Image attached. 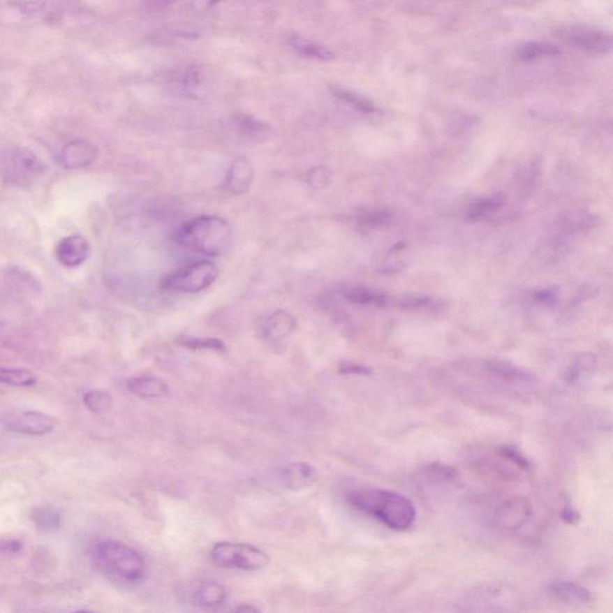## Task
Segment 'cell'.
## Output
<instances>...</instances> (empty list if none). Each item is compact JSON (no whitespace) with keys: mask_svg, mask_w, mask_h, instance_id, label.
I'll list each match as a JSON object with an SVG mask.
<instances>
[{"mask_svg":"<svg viewBox=\"0 0 613 613\" xmlns=\"http://www.w3.org/2000/svg\"><path fill=\"white\" fill-rule=\"evenodd\" d=\"M346 500L356 510L366 512L394 531L411 529L416 521L415 505L408 497L383 489H361L350 492Z\"/></svg>","mask_w":613,"mask_h":613,"instance_id":"cell-1","label":"cell"},{"mask_svg":"<svg viewBox=\"0 0 613 613\" xmlns=\"http://www.w3.org/2000/svg\"><path fill=\"white\" fill-rule=\"evenodd\" d=\"M177 239L192 252L219 256L230 247L232 230L226 219L217 216H199L181 226Z\"/></svg>","mask_w":613,"mask_h":613,"instance_id":"cell-2","label":"cell"},{"mask_svg":"<svg viewBox=\"0 0 613 613\" xmlns=\"http://www.w3.org/2000/svg\"><path fill=\"white\" fill-rule=\"evenodd\" d=\"M93 559L98 570L122 584H138L147 574V563L131 546L117 540H103L94 547Z\"/></svg>","mask_w":613,"mask_h":613,"instance_id":"cell-3","label":"cell"},{"mask_svg":"<svg viewBox=\"0 0 613 613\" xmlns=\"http://www.w3.org/2000/svg\"><path fill=\"white\" fill-rule=\"evenodd\" d=\"M212 562L226 569L263 570L269 564V554L256 546L239 542H217L211 550Z\"/></svg>","mask_w":613,"mask_h":613,"instance_id":"cell-4","label":"cell"},{"mask_svg":"<svg viewBox=\"0 0 613 613\" xmlns=\"http://www.w3.org/2000/svg\"><path fill=\"white\" fill-rule=\"evenodd\" d=\"M219 277L217 266L207 260L185 265L164 278L162 286L180 293H199L207 289Z\"/></svg>","mask_w":613,"mask_h":613,"instance_id":"cell-5","label":"cell"},{"mask_svg":"<svg viewBox=\"0 0 613 613\" xmlns=\"http://www.w3.org/2000/svg\"><path fill=\"white\" fill-rule=\"evenodd\" d=\"M556 35L562 41L582 51L607 54L612 51V38L604 30L587 26L566 27L557 30Z\"/></svg>","mask_w":613,"mask_h":613,"instance_id":"cell-6","label":"cell"},{"mask_svg":"<svg viewBox=\"0 0 613 613\" xmlns=\"http://www.w3.org/2000/svg\"><path fill=\"white\" fill-rule=\"evenodd\" d=\"M6 177L13 184L28 185L43 175L45 165L34 152L26 147L15 149L10 152L5 164Z\"/></svg>","mask_w":613,"mask_h":613,"instance_id":"cell-7","label":"cell"},{"mask_svg":"<svg viewBox=\"0 0 613 613\" xmlns=\"http://www.w3.org/2000/svg\"><path fill=\"white\" fill-rule=\"evenodd\" d=\"M532 504L525 497H514L504 501L496 508V525L507 531H517L529 522L532 517Z\"/></svg>","mask_w":613,"mask_h":613,"instance_id":"cell-8","label":"cell"},{"mask_svg":"<svg viewBox=\"0 0 613 613\" xmlns=\"http://www.w3.org/2000/svg\"><path fill=\"white\" fill-rule=\"evenodd\" d=\"M6 427L15 433L30 436H43L55 428L53 417L38 411H23L15 413L5 420Z\"/></svg>","mask_w":613,"mask_h":613,"instance_id":"cell-9","label":"cell"},{"mask_svg":"<svg viewBox=\"0 0 613 613\" xmlns=\"http://www.w3.org/2000/svg\"><path fill=\"white\" fill-rule=\"evenodd\" d=\"M90 256V244L82 235H70L60 239L55 248L57 260L65 267H76L83 264Z\"/></svg>","mask_w":613,"mask_h":613,"instance_id":"cell-10","label":"cell"},{"mask_svg":"<svg viewBox=\"0 0 613 613\" xmlns=\"http://www.w3.org/2000/svg\"><path fill=\"white\" fill-rule=\"evenodd\" d=\"M97 149L87 140H72L58 156L59 163L68 169L84 168L96 160Z\"/></svg>","mask_w":613,"mask_h":613,"instance_id":"cell-11","label":"cell"},{"mask_svg":"<svg viewBox=\"0 0 613 613\" xmlns=\"http://www.w3.org/2000/svg\"><path fill=\"white\" fill-rule=\"evenodd\" d=\"M254 180V168L246 157H239L231 163L226 177V189L230 193L239 195L247 192Z\"/></svg>","mask_w":613,"mask_h":613,"instance_id":"cell-12","label":"cell"},{"mask_svg":"<svg viewBox=\"0 0 613 613\" xmlns=\"http://www.w3.org/2000/svg\"><path fill=\"white\" fill-rule=\"evenodd\" d=\"M318 472L316 467L306 462L290 464L281 471V480L290 490H302L316 483Z\"/></svg>","mask_w":613,"mask_h":613,"instance_id":"cell-13","label":"cell"},{"mask_svg":"<svg viewBox=\"0 0 613 613\" xmlns=\"http://www.w3.org/2000/svg\"><path fill=\"white\" fill-rule=\"evenodd\" d=\"M127 390L132 394L144 399L160 398L168 393V386L162 378L149 376V375L130 378L127 381Z\"/></svg>","mask_w":613,"mask_h":613,"instance_id":"cell-14","label":"cell"},{"mask_svg":"<svg viewBox=\"0 0 613 613\" xmlns=\"http://www.w3.org/2000/svg\"><path fill=\"white\" fill-rule=\"evenodd\" d=\"M549 592L559 600L570 604H587L592 601V594L581 584L571 581H559L549 587Z\"/></svg>","mask_w":613,"mask_h":613,"instance_id":"cell-15","label":"cell"},{"mask_svg":"<svg viewBox=\"0 0 613 613\" xmlns=\"http://www.w3.org/2000/svg\"><path fill=\"white\" fill-rule=\"evenodd\" d=\"M296 326L294 316L286 311H274L266 319L264 324V334L267 339L278 341L289 336Z\"/></svg>","mask_w":613,"mask_h":613,"instance_id":"cell-16","label":"cell"},{"mask_svg":"<svg viewBox=\"0 0 613 613\" xmlns=\"http://www.w3.org/2000/svg\"><path fill=\"white\" fill-rule=\"evenodd\" d=\"M227 589L216 582H206L198 587L193 594V603L202 609H214L227 600Z\"/></svg>","mask_w":613,"mask_h":613,"instance_id":"cell-17","label":"cell"},{"mask_svg":"<svg viewBox=\"0 0 613 613\" xmlns=\"http://www.w3.org/2000/svg\"><path fill=\"white\" fill-rule=\"evenodd\" d=\"M487 369L490 374L496 378L503 380L505 383H531L533 381V375L527 370L514 366L512 363L504 361L487 362Z\"/></svg>","mask_w":613,"mask_h":613,"instance_id":"cell-18","label":"cell"},{"mask_svg":"<svg viewBox=\"0 0 613 613\" xmlns=\"http://www.w3.org/2000/svg\"><path fill=\"white\" fill-rule=\"evenodd\" d=\"M290 45L297 52L298 54L306 57L308 59L320 60V61H330L334 59L333 53L327 47L321 46L319 43H313L302 36L293 35L290 38Z\"/></svg>","mask_w":613,"mask_h":613,"instance_id":"cell-19","label":"cell"},{"mask_svg":"<svg viewBox=\"0 0 613 613\" xmlns=\"http://www.w3.org/2000/svg\"><path fill=\"white\" fill-rule=\"evenodd\" d=\"M505 204V197L502 193L494 194L490 197L479 199L471 205L467 211V219L470 221H479L492 214Z\"/></svg>","mask_w":613,"mask_h":613,"instance_id":"cell-20","label":"cell"},{"mask_svg":"<svg viewBox=\"0 0 613 613\" xmlns=\"http://www.w3.org/2000/svg\"><path fill=\"white\" fill-rule=\"evenodd\" d=\"M345 297L351 303L366 306H383L387 303V296L366 286H355L345 291Z\"/></svg>","mask_w":613,"mask_h":613,"instance_id":"cell-21","label":"cell"},{"mask_svg":"<svg viewBox=\"0 0 613 613\" xmlns=\"http://www.w3.org/2000/svg\"><path fill=\"white\" fill-rule=\"evenodd\" d=\"M559 54L557 47L547 43H527L517 50V57L522 61H534V60L544 59L549 57H556Z\"/></svg>","mask_w":613,"mask_h":613,"instance_id":"cell-22","label":"cell"},{"mask_svg":"<svg viewBox=\"0 0 613 613\" xmlns=\"http://www.w3.org/2000/svg\"><path fill=\"white\" fill-rule=\"evenodd\" d=\"M38 378L33 371L24 368L0 367V383L15 387L34 386Z\"/></svg>","mask_w":613,"mask_h":613,"instance_id":"cell-23","label":"cell"},{"mask_svg":"<svg viewBox=\"0 0 613 613\" xmlns=\"http://www.w3.org/2000/svg\"><path fill=\"white\" fill-rule=\"evenodd\" d=\"M83 403L94 413L103 415L110 411V408L113 406V398L108 392L93 390L85 393Z\"/></svg>","mask_w":613,"mask_h":613,"instance_id":"cell-24","label":"cell"},{"mask_svg":"<svg viewBox=\"0 0 613 613\" xmlns=\"http://www.w3.org/2000/svg\"><path fill=\"white\" fill-rule=\"evenodd\" d=\"M31 520L38 529L45 532H53L61 526V515L52 509H36L31 514Z\"/></svg>","mask_w":613,"mask_h":613,"instance_id":"cell-25","label":"cell"},{"mask_svg":"<svg viewBox=\"0 0 613 613\" xmlns=\"http://www.w3.org/2000/svg\"><path fill=\"white\" fill-rule=\"evenodd\" d=\"M332 93L337 97H339L343 101L349 103V105L355 107L356 110H361L363 113H373V112H375V105L373 102L369 101L364 96L353 93L351 90L341 88V87H333Z\"/></svg>","mask_w":613,"mask_h":613,"instance_id":"cell-26","label":"cell"},{"mask_svg":"<svg viewBox=\"0 0 613 613\" xmlns=\"http://www.w3.org/2000/svg\"><path fill=\"white\" fill-rule=\"evenodd\" d=\"M235 122L239 131L244 133V135L251 137V138L263 137L269 130L264 122L259 121V120H256L249 115H246V114H237L235 117Z\"/></svg>","mask_w":613,"mask_h":613,"instance_id":"cell-27","label":"cell"},{"mask_svg":"<svg viewBox=\"0 0 613 613\" xmlns=\"http://www.w3.org/2000/svg\"><path fill=\"white\" fill-rule=\"evenodd\" d=\"M594 367H596V357L592 353H581L568 370V380L577 381L584 375L592 373Z\"/></svg>","mask_w":613,"mask_h":613,"instance_id":"cell-28","label":"cell"},{"mask_svg":"<svg viewBox=\"0 0 613 613\" xmlns=\"http://www.w3.org/2000/svg\"><path fill=\"white\" fill-rule=\"evenodd\" d=\"M177 343L192 350H214V351H224L226 345L222 341L216 338H194V337H180Z\"/></svg>","mask_w":613,"mask_h":613,"instance_id":"cell-29","label":"cell"},{"mask_svg":"<svg viewBox=\"0 0 613 613\" xmlns=\"http://www.w3.org/2000/svg\"><path fill=\"white\" fill-rule=\"evenodd\" d=\"M567 252V244L561 239H552L538 248V256L545 263L559 260Z\"/></svg>","mask_w":613,"mask_h":613,"instance_id":"cell-30","label":"cell"},{"mask_svg":"<svg viewBox=\"0 0 613 613\" xmlns=\"http://www.w3.org/2000/svg\"><path fill=\"white\" fill-rule=\"evenodd\" d=\"M392 216L393 214L388 210L368 211L360 217V224L362 227L369 228V229L383 227L391 222Z\"/></svg>","mask_w":613,"mask_h":613,"instance_id":"cell-31","label":"cell"},{"mask_svg":"<svg viewBox=\"0 0 613 613\" xmlns=\"http://www.w3.org/2000/svg\"><path fill=\"white\" fill-rule=\"evenodd\" d=\"M498 455L501 458L512 464L519 470L529 471L531 468V462H529V459L526 458L525 455L521 453L520 450H517L515 447L503 445L498 450Z\"/></svg>","mask_w":613,"mask_h":613,"instance_id":"cell-32","label":"cell"},{"mask_svg":"<svg viewBox=\"0 0 613 613\" xmlns=\"http://www.w3.org/2000/svg\"><path fill=\"white\" fill-rule=\"evenodd\" d=\"M534 304L542 306V308H554L557 306L559 301V294L557 289H540L537 290L532 297Z\"/></svg>","mask_w":613,"mask_h":613,"instance_id":"cell-33","label":"cell"},{"mask_svg":"<svg viewBox=\"0 0 613 613\" xmlns=\"http://www.w3.org/2000/svg\"><path fill=\"white\" fill-rule=\"evenodd\" d=\"M306 181L313 189H324L331 181V172L324 167H318L309 172Z\"/></svg>","mask_w":613,"mask_h":613,"instance_id":"cell-34","label":"cell"},{"mask_svg":"<svg viewBox=\"0 0 613 613\" xmlns=\"http://www.w3.org/2000/svg\"><path fill=\"white\" fill-rule=\"evenodd\" d=\"M339 373L343 375H370L371 370L368 367L361 366L353 362H344L339 367Z\"/></svg>","mask_w":613,"mask_h":613,"instance_id":"cell-35","label":"cell"},{"mask_svg":"<svg viewBox=\"0 0 613 613\" xmlns=\"http://www.w3.org/2000/svg\"><path fill=\"white\" fill-rule=\"evenodd\" d=\"M202 71L198 68H189L184 76V84L186 88H195L202 83Z\"/></svg>","mask_w":613,"mask_h":613,"instance_id":"cell-36","label":"cell"},{"mask_svg":"<svg viewBox=\"0 0 613 613\" xmlns=\"http://www.w3.org/2000/svg\"><path fill=\"white\" fill-rule=\"evenodd\" d=\"M399 306L403 308H418V306H428L430 300L427 297H417V296H406L400 300Z\"/></svg>","mask_w":613,"mask_h":613,"instance_id":"cell-37","label":"cell"},{"mask_svg":"<svg viewBox=\"0 0 613 613\" xmlns=\"http://www.w3.org/2000/svg\"><path fill=\"white\" fill-rule=\"evenodd\" d=\"M23 549V544L16 539H5L0 540V552L4 554H18Z\"/></svg>","mask_w":613,"mask_h":613,"instance_id":"cell-38","label":"cell"},{"mask_svg":"<svg viewBox=\"0 0 613 613\" xmlns=\"http://www.w3.org/2000/svg\"><path fill=\"white\" fill-rule=\"evenodd\" d=\"M561 517H562V520L564 522H567L569 525H576L579 522V519H581L579 512H576L575 509L571 508V507H564L562 512H561Z\"/></svg>","mask_w":613,"mask_h":613,"instance_id":"cell-39","label":"cell"},{"mask_svg":"<svg viewBox=\"0 0 613 613\" xmlns=\"http://www.w3.org/2000/svg\"><path fill=\"white\" fill-rule=\"evenodd\" d=\"M150 9L163 10L172 6L177 0H145Z\"/></svg>","mask_w":613,"mask_h":613,"instance_id":"cell-40","label":"cell"},{"mask_svg":"<svg viewBox=\"0 0 613 613\" xmlns=\"http://www.w3.org/2000/svg\"><path fill=\"white\" fill-rule=\"evenodd\" d=\"M235 611L237 612H254V611H259V610L256 609L254 606H249V605H241L239 607H236Z\"/></svg>","mask_w":613,"mask_h":613,"instance_id":"cell-41","label":"cell"}]
</instances>
